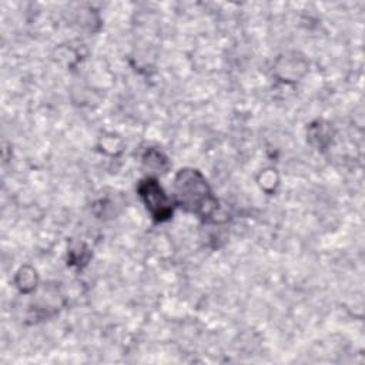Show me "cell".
Segmentation results:
<instances>
[{
  "label": "cell",
  "instance_id": "2",
  "mask_svg": "<svg viewBox=\"0 0 365 365\" xmlns=\"http://www.w3.org/2000/svg\"><path fill=\"white\" fill-rule=\"evenodd\" d=\"M138 194L155 221H165L173 215V205L155 178H145L138 185Z\"/></svg>",
  "mask_w": 365,
  "mask_h": 365
},
{
  "label": "cell",
  "instance_id": "1",
  "mask_svg": "<svg viewBox=\"0 0 365 365\" xmlns=\"http://www.w3.org/2000/svg\"><path fill=\"white\" fill-rule=\"evenodd\" d=\"M174 191L177 204L202 220H210L218 211L217 198L212 195L207 180L197 170H180L174 180Z\"/></svg>",
  "mask_w": 365,
  "mask_h": 365
}]
</instances>
